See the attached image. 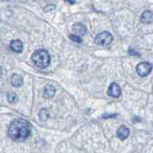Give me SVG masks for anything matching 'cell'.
<instances>
[{
	"instance_id": "obj_1",
	"label": "cell",
	"mask_w": 153,
	"mask_h": 153,
	"mask_svg": "<svg viewBox=\"0 0 153 153\" xmlns=\"http://www.w3.org/2000/svg\"><path fill=\"white\" fill-rule=\"evenodd\" d=\"M31 134V124L25 120H16L12 122L8 129V136L13 141L22 142Z\"/></svg>"
},
{
	"instance_id": "obj_2",
	"label": "cell",
	"mask_w": 153,
	"mask_h": 153,
	"mask_svg": "<svg viewBox=\"0 0 153 153\" xmlns=\"http://www.w3.org/2000/svg\"><path fill=\"white\" fill-rule=\"evenodd\" d=\"M31 59L33 63L40 68H45L50 64V55L45 49H38L32 54Z\"/></svg>"
},
{
	"instance_id": "obj_3",
	"label": "cell",
	"mask_w": 153,
	"mask_h": 153,
	"mask_svg": "<svg viewBox=\"0 0 153 153\" xmlns=\"http://www.w3.org/2000/svg\"><path fill=\"white\" fill-rule=\"evenodd\" d=\"M113 42V36L112 34H110L107 31H104L99 33L97 38H95V42L97 43L98 45L101 46H107Z\"/></svg>"
},
{
	"instance_id": "obj_4",
	"label": "cell",
	"mask_w": 153,
	"mask_h": 153,
	"mask_svg": "<svg viewBox=\"0 0 153 153\" xmlns=\"http://www.w3.org/2000/svg\"><path fill=\"white\" fill-rule=\"evenodd\" d=\"M151 71H152V65L147 62L140 63L136 68V71L141 77L147 76L151 72Z\"/></svg>"
},
{
	"instance_id": "obj_5",
	"label": "cell",
	"mask_w": 153,
	"mask_h": 153,
	"mask_svg": "<svg viewBox=\"0 0 153 153\" xmlns=\"http://www.w3.org/2000/svg\"><path fill=\"white\" fill-rule=\"evenodd\" d=\"M108 95H110L112 97H115V98H117L120 97L121 94V90H120V87L117 84V83H112L109 87L108 89Z\"/></svg>"
},
{
	"instance_id": "obj_6",
	"label": "cell",
	"mask_w": 153,
	"mask_h": 153,
	"mask_svg": "<svg viewBox=\"0 0 153 153\" xmlns=\"http://www.w3.org/2000/svg\"><path fill=\"white\" fill-rule=\"evenodd\" d=\"M129 135H130V130L126 126L122 125L117 130V136L121 141H124L125 139H127L129 137Z\"/></svg>"
},
{
	"instance_id": "obj_7",
	"label": "cell",
	"mask_w": 153,
	"mask_h": 153,
	"mask_svg": "<svg viewBox=\"0 0 153 153\" xmlns=\"http://www.w3.org/2000/svg\"><path fill=\"white\" fill-rule=\"evenodd\" d=\"M72 30L75 35H77V36H84V35L87 33V28L85 25H83L81 23H75L73 25L72 27Z\"/></svg>"
},
{
	"instance_id": "obj_8",
	"label": "cell",
	"mask_w": 153,
	"mask_h": 153,
	"mask_svg": "<svg viewBox=\"0 0 153 153\" xmlns=\"http://www.w3.org/2000/svg\"><path fill=\"white\" fill-rule=\"evenodd\" d=\"M141 20L143 23H146V24L152 23L153 22V12L148 11V10L145 11L141 16Z\"/></svg>"
},
{
	"instance_id": "obj_9",
	"label": "cell",
	"mask_w": 153,
	"mask_h": 153,
	"mask_svg": "<svg viewBox=\"0 0 153 153\" xmlns=\"http://www.w3.org/2000/svg\"><path fill=\"white\" fill-rule=\"evenodd\" d=\"M10 47L13 51L16 52V53H19L23 50V43L21 42V41L19 40H14L11 42V45Z\"/></svg>"
},
{
	"instance_id": "obj_10",
	"label": "cell",
	"mask_w": 153,
	"mask_h": 153,
	"mask_svg": "<svg viewBox=\"0 0 153 153\" xmlns=\"http://www.w3.org/2000/svg\"><path fill=\"white\" fill-rule=\"evenodd\" d=\"M55 88L53 86L51 85H46L45 87V89H43V97H45V98H51L54 97L55 94Z\"/></svg>"
},
{
	"instance_id": "obj_11",
	"label": "cell",
	"mask_w": 153,
	"mask_h": 153,
	"mask_svg": "<svg viewBox=\"0 0 153 153\" xmlns=\"http://www.w3.org/2000/svg\"><path fill=\"white\" fill-rule=\"evenodd\" d=\"M22 83H23V79L19 74H17V73L13 74L12 77H11V84L13 86L17 88V87H20L21 85H22Z\"/></svg>"
},
{
	"instance_id": "obj_12",
	"label": "cell",
	"mask_w": 153,
	"mask_h": 153,
	"mask_svg": "<svg viewBox=\"0 0 153 153\" xmlns=\"http://www.w3.org/2000/svg\"><path fill=\"white\" fill-rule=\"evenodd\" d=\"M17 100H19V97H17L16 94H15V93H9L8 94V101L11 104L16 103Z\"/></svg>"
},
{
	"instance_id": "obj_13",
	"label": "cell",
	"mask_w": 153,
	"mask_h": 153,
	"mask_svg": "<svg viewBox=\"0 0 153 153\" xmlns=\"http://www.w3.org/2000/svg\"><path fill=\"white\" fill-rule=\"evenodd\" d=\"M48 111H47V109H42L41 112H40V119L42 121H45L48 119Z\"/></svg>"
},
{
	"instance_id": "obj_14",
	"label": "cell",
	"mask_w": 153,
	"mask_h": 153,
	"mask_svg": "<svg viewBox=\"0 0 153 153\" xmlns=\"http://www.w3.org/2000/svg\"><path fill=\"white\" fill-rule=\"evenodd\" d=\"M69 39H71V40L72 42H78V43L82 42V39H81V37L77 36V35L71 34V35H69Z\"/></svg>"
},
{
	"instance_id": "obj_15",
	"label": "cell",
	"mask_w": 153,
	"mask_h": 153,
	"mask_svg": "<svg viewBox=\"0 0 153 153\" xmlns=\"http://www.w3.org/2000/svg\"><path fill=\"white\" fill-rule=\"evenodd\" d=\"M65 2L68 3V4H71V5H72V4H74L76 2V0H65Z\"/></svg>"
},
{
	"instance_id": "obj_16",
	"label": "cell",
	"mask_w": 153,
	"mask_h": 153,
	"mask_svg": "<svg viewBox=\"0 0 153 153\" xmlns=\"http://www.w3.org/2000/svg\"><path fill=\"white\" fill-rule=\"evenodd\" d=\"M51 9H55V6H47L46 8H45V12H47V11H48V10H51Z\"/></svg>"
},
{
	"instance_id": "obj_17",
	"label": "cell",
	"mask_w": 153,
	"mask_h": 153,
	"mask_svg": "<svg viewBox=\"0 0 153 153\" xmlns=\"http://www.w3.org/2000/svg\"><path fill=\"white\" fill-rule=\"evenodd\" d=\"M129 53H130V54H132V55H138V56H140L139 53H136V52H134L133 50H130V51H129Z\"/></svg>"
},
{
	"instance_id": "obj_18",
	"label": "cell",
	"mask_w": 153,
	"mask_h": 153,
	"mask_svg": "<svg viewBox=\"0 0 153 153\" xmlns=\"http://www.w3.org/2000/svg\"><path fill=\"white\" fill-rule=\"evenodd\" d=\"M1 73H2V69H1V68H0V75H1Z\"/></svg>"
},
{
	"instance_id": "obj_19",
	"label": "cell",
	"mask_w": 153,
	"mask_h": 153,
	"mask_svg": "<svg viewBox=\"0 0 153 153\" xmlns=\"http://www.w3.org/2000/svg\"><path fill=\"white\" fill-rule=\"evenodd\" d=\"M5 1H9V0H5Z\"/></svg>"
}]
</instances>
